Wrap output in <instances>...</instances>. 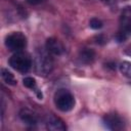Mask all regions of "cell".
<instances>
[{"mask_svg":"<svg viewBox=\"0 0 131 131\" xmlns=\"http://www.w3.org/2000/svg\"><path fill=\"white\" fill-rule=\"evenodd\" d=\"M51 55L52 54L49 53L47 49L37 50L34 58V67L37 75L46 77L51 73L53 69V60Z\"/></svg>","mask_w":131,"mask_h":131,"instance_id":"obj_1","label":"cell"},{"mask_svg":"<svg viewBox=\"0 0 131 131\" xmlns=\"http://www.w3.org/2000/svg\"><path fill=\"white\" fill-rule=\"evenodd\" d=\"M131 37V5L125 6L120 14L119 30L116 35V40L119 43L125 42Z\"/></svg>","mask_w":131,"mask_h":131,"instance_id":"obj_2","label":"cell"},{"mask_svg":"<svg viewBox=\"0 0 131 131\" xmlns=\"http://www.w3.org/2000/svg\"><path fill=\"white\" fill-rule=\"evenodd\" d=\"M9 62V66L19 72V73H27L30 71V69L32 68V58L31 56L26 53V52H23V51H18V52H15L8 60Z\"/></svg>","mask_w":131,"mask_h":131,"instance_id":"obj_3","label":"cell"},{"mask_svg":"<svg viewBox=\"0 0 131 131\" xmlns=\"http://www.w3.org/2000/svg\"><path fill=\"white\" fill-rule=\"evenodd\" d=\"M54 103L60 112H70L75 105V97L67 89H58L54 94Z\"/></svg>","mask_w":131,"mask_h":131,"instance_id":"obj_4","label":"cell"},{"mask_svg":"<svg viewBox=\"0 0 131 131\" xmlns=\"http://www.w3.org/2000/svg\"><path fill=\"white\" fill-rule=\"evenodd\" d=\"M5 46L13 52L23 51L27 46V37L21 32H13L6 36Z\"/></svg>","mask_w":131,"mask_h":131,"instance_id":"obj_5","label":"cell"},{"mask_svg":"<svg viewBox=\"0 0 131 131\" xmlns=\"http://www.w3.org/2000/svg\"><path fill=\"white\" fill-rule=\"evenodd\" d=\"M102 123L105 128L110 130H122L124 128V121L116 114H107L102 118Z\"/></svg>","mask_w":131,"mask_h":131,"instance_id":"obj_6","label":"cell"},{"mask_svg":"<svg viewBox=\"0 0 131 131\" xmlns=\"http://www.w3.org/2000/svg\"><path fill=\"white\" fill-rule=\"evenodd\" d=\"M46 49L49 53H51L52 55H61L64 53L66 49L64 46L62 45V43L56 39V38H48L46 40Z\"/></svg>","mask_w":131,"mask_h":131,"instance_id":"obj_7","label":"cell"},{"mask_svg":"<svg viewBox=\"0 0 131 131\" xmlns=\"http://www.w3.org/2000/svg\"><path fill=\"white\" fill-rule=\"evenodd\" d=\"M45 125L48 130H52V131H63L67 129V126L64 125L63 121L53 115H49L46 117Z\"/></svg>","mask_w":131,"mask_h":131,"instance_id":"obj_8","label":"cell"},{"mask_svg":"<svg viewBox=\"0 0 131 131\" xmlns=\"http://www.w3.org/2000/svg\"><path fill=\"white\" fill-rule=\"evenodd\" d=\"M19 118L20 120L28 126H36L38 124V117L35 113L28 108H23L19 112Z\"/></svg>","mask_w":131,"mask_h":131,"instance_id":"obj_9","label":"cell"},{"mask_svg":"<svg viewBox=\"0 0 131 131\" xmlns=\"http://www.w3.org/2000/svg\"><path fill=\"white\" fill-rule=\"evenodd\" d=\"M78 59L83 64H90L95 59V52L91 48H83L79 52Z\"/></svg>","mask_w":131,"mask_h":131,"instance_id":"obj_10","label":"cell"},{"mask_svg":"<svg viewBox=\"0 0 131 131\" xmlns=\"http://www.w3.org/2000/svg\"><path fill=\"white\" fill-rule=\"evenodd\" d=\"M1 78H2V80H3L6 84H8V85H11V86L16 85V80H15L13 74L10 73V72H9L8 70H6V69H2V70H1Z\"/></svg>","mask_w":131,"mask_h":131,"instance_id":"obj_11","label":"cell"},{"mask_svg":"<svg viewBox=\"0 0 131 131\" xmlns=\"http://www.w3.org/2000/svg\"><path fill=\"white\" fill-rule=\"evenodd\" d=\"M120 71L125 77L131 79V62H129V61L122 62L120 64Z\"/></svg>","mask_w":131,"mask_h":131,"instance_id":"obj_12","label":"cell"},{"mask_svg":"<svg viewBox=\"0 0 131 131\" xmlns=\"http://www.w3.org/2000/svg\"><path fill=\"white\" fill-rule=\"evenodd\" d=\"M23 84L24 86H26L27 88H30V89H33L35 91H37V83H36V80L32 77H26L24 80H23Z\"/></svg>","mask_w":131,"mask_h":131,"instance_id":"obj_13","label":"cell"},{"mask_svg":"<svg viewBox=\"0 0 131 131\" xmlns=\"http://www.w3.org/2000/svg\"><path fill=\"white\" fill-rule=\"evenodd\" d=\"M89 26H90V28L93 29V30H99V29L102 28L103 24H102V21H101L100 19H98V18H96V17H93V18L90 19Z\"/></svg>","mask_w":131,"mask_h":131,"instance_id":"obj_14","label":"cell"},{"mask_svg":"<svg viewBox=\"0 0 131 131\" xmlns=\"http://www.w3.org/2000/svg\"><path fill=\"white\" fill-rule=\"evenodd\" d=\"M45 1L46 0H26V2L29 3L30 5H38V4H41Z\"/></svg>","mask_w":131,"mask_h":131,"instance_id":"obj_15","label":"cell"},{"mask_svg":"<svg viewBox=\"0 0 131 131\" xmlns=\"http://www.w3.org/2000/svg\"><path fill=\"white\" fill-rule=\"evenodd\" d=\"M96 43H99V44H104L105 43V39H104V37L102 36V35H100V36H97L96 37Z\"/></svg>","mask_w":131,"mask_h":131,"instance_id":"obj_16","label":"cell"},{"mask_svg":"<svg viewBox=\"0 0 131 131\" xmlns=\"http://www.w3.org/2000/svg\"><path fill=\"white\" fill-rule=\"evenodd\" d=\"M101 1H103L106 4H112V3H115L116 2V0H101Z\"/></svg>","mask_w":131,"mask_h":131,"instance_id":"obj_17","label":"cell"}]
</instances>
